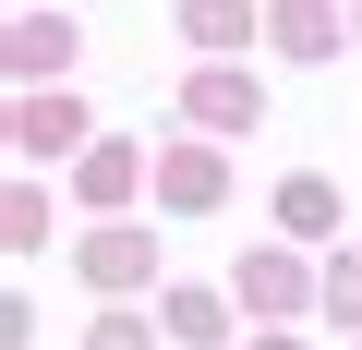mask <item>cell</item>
Here are the masks:
<instances>
[{
  "label": "cell",
  "instance_id": "obj_1",
  "mask_svg": "<svg viewBox=\"0 0 362 350\" xmlns=\"http://www.w3.org/2000/svg\"><path fill=\"white\" fill-rule=\"evenodd\" d=\"M194 121L206 133H242V121H266V85L254 73H194Z\"/></svg>",
  "mask_w": 362,
  "mask_h": 350
},
{
  "label": "cell",
  "instance_id": "obj_2",
  "mask_svg": "<svg viewBox=\"0 0 362 350\" xmlns=\"http://www.w3.org/2000/svg\"><path fill=\"white\" fill-rule=\"evenodd\" d=\"M157 194H169L181 218H194V206H218V194H230V169H218L206 145H169V157H157Z\"/></svg>",
  "mask_w": 362,
  "mask_h": 350
},
{
  "label": "cell",
  "instance_id": "obj_3",
  "mask_svg": "<svg viewBox=\"0 0 362 350\" xmlns=\"http://www.w3.org/2000/svg\"><path fill=\"white\" fill-rule=\"evenodd\" d=\"M73 49H85V37H73V13H25V25H13V73H25V85H37V73H61Z\"/></svg>",
  "mask_w": 362,
  "mask_h": 350
},
{
  "label": "cell",
  "instance_id": "obj_4",
  "mask_svg": "<svg viewBox=\"0 0 362 350\" xmlns=\"http://www.w3.org/2000/svg\"><path fill=\"white\" fill-rule=\"evenodd\" d=\"M73 266H85V278H97V290H133V278H145V266H157V242H145V230H97V242H85V254H73Z\"/></svg>",
  "mask_w": 362,
  "mask_h": 350
},
{
  "label": "cell",
  "instance_id": "obj_5",
  "mask_svg": "<svg viewBox=\"0 0 362 350\" xmlns=\"http://www.w3.org/2000/svg\"><path fill=\"white\" fill-rule=\"evenodd\" d=\"M266 25H278V49H290V61H338V13H326V0H278Z\"/></svg>",
  "mask_w": 362,
  "mask_h": 350
},
{
  "label": "cell",
  "instance_id": "obj_6",
  "mask_svg": "<svg viewBox=\"0 0 362 350\" xmlns=\"http://www.w3.org/2000/svg\"><path fill=\"white\" fill-rule=\"evenodd\" d=\"M13 133H25V157H73V145H85V109H73V97H25Z\"/></svg>",
  "mask_w": 362,
  "mask_h": 350
},
{
  "label": "cell",
  "instance_id": "obj_7",
  "mask_svg": "<svg viewBox=\"0 0 362 350\" xmlns=\"http://www.w3.org/2000/svg\"><path fill=\"white\" fill-rule=\"evenodd\" d=\"M242 302L290 314V302H302V266H290V254H242Z\"/></svg>",
  "mask_w": 362,
  "mask_h": 350
},
{
  "label": "cell",
  "instance_id": "obj_8",
  "mask_svg": "<svg viewBox=\"0 0 362 350\" xmlns=\"http://www.w3.org/2000/svg\"><path fill=\"white\" fill-rule=\"evenodd\" d=\"M181 25H194L206 49H230V37H254V0H194V13H181Z\"/></svg>",
  "mask_w": 362,
  "mask_h": 350
},
{
  "label": "cell",
  "instance_id": "obj_9",
  "mask_svg": "<svg viewBox=\"0 0 362 350\" xmlns=\"http://www.w3.org/2000/svg\"><path fill=\"white\" fill-rule=\"evenodd\" d=\"M278 218H290V230H338V194H326V182H314V169H302V182L278 194Z\"/></svg>",
  "mask_w": 362,
  "mask_h": 350
},
{
  "label": "cell",
  "instance_id": "obj_10",
  "mask_svg": "<svg viewBox=\"0 0 362 350\" xmlns=\"http://www.w3.org/2000/svg\"><path fill=\"white\" fill-rule=\"evenodd\" d=\"M85 194H97V206H121V194H133V157H121V145H97V157H85Z\"/></svg>",
  "mask_w": 362,
  "mask_h": 350
},
{
  "label": "cell",
  "instance_id": "obj_11",
  "mask_svg": "<svg viewBox=\"0 0 362 350\" xmlns=\"http://www.w3.org/2000/svg\"><path fill=\"white\" fill-rule=\"evenodd\" d=\"M97 350H157V338H145V314H97Z\"/></svg>",
  "mask_w": 362,
  "mask_h": 350
},
{
  "label": "cell",
  "instance_id": "obj_12",
  "mask_svg": "<svg viewBox=\"0 0 362 350\" xmlns=\"http://www.w3.org/2000/svg\"><path fill=\"white\" fill-rule=\"evenodd\" d=\"M326 314H362V266H326Z\"/></svg>",
  "mask_w": 362,
  "mask_h": 350
},
{
  "label": "cell",
  "instance_id": "obj_13",
  "mask_svg": "<svg viewBox=\"0 0 362 350\" xmlns=\"http://www.w3.org/2000/svg\"><path fill=\"white\" fill-rule=\"evenodd\" d=\"M254 350H302V338H254Z\"/></svg>",
  "mask_w": 362,
  "mask_h": 350
}]
</instances>
